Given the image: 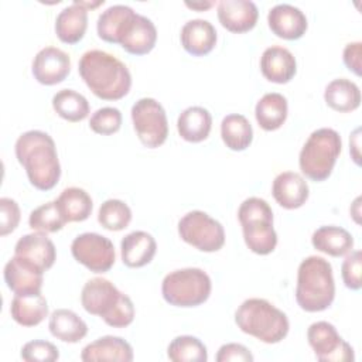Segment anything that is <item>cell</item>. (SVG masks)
Returning <instances> with one entry per match:
<instances>
[{"instance_id": "1", "label": "cell", "mask_w": 362, "mask_h": 362, "mask_svg": "<svg viewBox=\"0 0 362 362\" xmlns=\"http://www.w3.org/2000/svg\"><path fill=\"white\" fill-rule=\"evenodd\" d=\"M16 157L24 167L28 181L41 191L52 189L61 177V164L55 141L41 130H28L18 136Z\"/></svg>"}, {"instance_id": "2", "label": "cell", "mask_w": 362, "mask_h": 362, "mask_svg": "<svg viewBox=\"0 0 362 362\" xmlns=\"http://www.w3.org/2000/svg\"><path fill=\"white\" fill-rule=\"evenodd\" d=\"M78 71L92 93L103 100H119L132 88L129 68L115 55L102 49H89L82 54Z\"/></svg>"}, {"instance_id": "3", "label": "cell", "mask_w": 362, "mask_h": 362, "mask_svg": "<svg viewBox=\"0 0 362 362\" xmlns=\"http://www.w3.org/2000/svg\"><path fill=\"white\" fill-rule=\"evenodd\" d=\"M81 304L86 313L99 315L113 328H124L134 320V305L130 297L103 277H93L85 283Z\"/></svg>"}, {"instance_id": "4", "label": "cell", "mask_w": 362, "mask_h": 362, "mask_svg": "<svg viewBox=\"0 0 362 362\" xmlns=\"http://www.w3.org/2000/svg\"><path fill=\"white\" fill-rule=\"evenodd\" d=\"M335 297L332 266L321 256L305 257L297 270L296 301L301 310L318 313L327 310Z\"/></svg>"}, {"instance_id": "5", "label": "cell", "mask_w": 362, "mask_h": 362, "mask_svg": "<svg viewBox=\"0 0 362 362\" xmlns=\"http://www.w3.org/2000/svg\"><path fill=\"white\" fill-rule=\"evenodd\" d=\"M235 322L240 331L264 344H277L288 334L287 315L264 298H247L235 311Z\"/></svg>"}, {"instance_id": "6", "label": "cell", "mask_w": 362, "mask_h": 362, "mask_svg": "<svg viewBox=\"0 0 362 362\" xmlns=\"http://www.w3.org/2000/svg\"><path fill=\"white\" fill-rule=\"evenodd\" d=\"M342 140L337 130L321 127L314 130L304 143L298 165L301 173L313 181L327 180L341 154Z\"/></svg>"}, {"instance_id": "7", "label": "cell", "mask_w": 362, "mask_h": 362, "mask_svg": "<svg viewBox=\"0 0 362 362\" xmlns=\"http://www.w3.org/2000/svg\"><path fill=\"white\" fill-rule=\"evenodd\" d=\"M211 277L198 267L170 272L161 283L163 298L175 307H197L209 298Z\"/></svg>"}, {"instance_id": "8", "label": "cell", "mask_w": 362, "mask_h": 362, "mask_svg": "<svg viewBox=\"0 0 362 362\" xmlns=\"http://www.w3.org/2000/svg\"><path fill=\"white\" fill-rule=\"evenodd\" d=\"M180 238L201 252H218L225 243L221 222L204 211H191L178 221Z\"/></svg>"}, {"instance_id": "9", "label": "cell", "mask_w": 362, "mask_h": 362, "mask_svg": "<svg viewBox=\"0 0 362 362\" xmlns=\"http://www.w3.org/2000/svg\"><path fill=\"white\" fill-rule=\"evenodd\" d=\"M132 122L139 140L148 148L160 147L168 136L164 107L153 98H141L132 106Z\"/></svg>"}, {"instance_id": "10", "label": "cell", "mask_w": 362, "mask_h": 362, "mask_svg": "<svg viewBox=\"0 0 362 362\" xmlns=\"http://www.w3.org/2000/svg\"><path fill=\"white\" fill-rule=\"evenodd\" d=\"M74 259L93 273H106L116 260L115 246L112 240L95 232L78 235L71 243Z\"/></svg>"}, {"instance_id": "11", "label": "cell", "mask_w": 362, "mask_h": 362, "mask_svg": "<svg viewBox=\"0 0 362 362\" xmlns=\"http://www.w3.org/2000/svg\"><path fill=\"white\" fill-rule=\"evenodd\" d=\"M307 339L315 358L321 362H352L355 359L352 346L327 321L313 322L307 329Z\"/></svg>"}, {"instance_id": "12", "label": "cell", "mask_w": 362, "mask_h": 362, "mask_svg": "<svg viewBox=\"0 0 362 362\" xmlns=\"http://www.w3.org/2000/svg\"><path fill=\"white\" fill-rule=\"evenodd\" d=\"M31 71L37 82L48 86L57 85L69 75L71 58L57 47H45L35 54Z\"/></svg>"}, {"instance_id": "13", "label": "cell", "mask_w": 362, "mask_h": 362, "mask_svg": "<svg viewBox=\"0 0 362 362\" xmlns=\"http://www.w3.org/2000/svg\"><path fill=\"white\" fill-rule=\"evenodd\" d=\"M4 281L14 294L41 293L44 272L31 262L14 255L4 266Z\"/></svg>"}, {"instance_id": "14", "label": "cell", "mask_w": 362, "mask_h": 362, "mask_svg": "<svg viewBox=\"0 0 362 362\" xmlns=\"http://www.w3.org/2000/svg\"><path fill=\"white\" fill-rule=\"evenodd\" d=\"M267 23L273 34L283 40L301 38L308 27L305 14L296 6L280 3L269 10Z\"/></svg>"}, {"instance_id": "15", "label": "cell", "mask_w": 362, "mask_h": 362, "mask_svg": "<svg viewBox=\"0 0 362 362\" xmlns=\"http://www.w3.org/2000/svg\"><path fill=\"white\" fill-rule=\"evenodd\" d=\"M216 14L223 28L238 34L252 30L259 17L257 7L250 0H221Z\"/></svg>"}, {"instance_id": "16", "label": "cell", "mask_w": 362, "mask_h": 362, "mask_svg": "<svg viewBox=\"0 0 362 362\" xmlns=\"http://www.w3.org/2000/svg\"><path fill=\"white\" fill-rule=\"evenodd\" d=\"M14 255L31 262L42 272L51 269L57 259V250L52 240L42 232H33L21 236L16 243Z\"/></svg>"}, {"instance_id": "17", "label": "cell", "mask_w": 362, "mask_h": 362, "mask_svg": "<svg viewBox=\"0 0 362 362\" xmlns=\"http://www.w3.org/2000/svg\"><path fill=\"white\" fill-rule=\"evenodd\" d=\"M156 41L157 28L154 23L146 16L136 13V16L124 28L119 45H122L129 54L144 55L154 48Z\"/></svg>"}, {"instance_id": "18", "label": "cell", "mask_w": 362, "mask_h": 362, "mask_svg": "<svg viewBox=\"0 0 362 362\" xmlns=\"http://www.w3.org/2000/svg\"><path fill=\"white\" fill-rule=\"evenodd\" d=\"M272 194L280 206L297 209L307 202L310 189L303 175L294 171H283L274 178Z\"/></svg>"}, {"instance_id": "19", "label": "cell", "mask_w": 362, "mask_h": 362, "mask_svg": "<svg viewBox=\"0 0 362 362\" xmlns=\"http://www.w3.org/2000/svg\"><path fill=\"white\" fill-rule=\"evenodd\" d=\"M260 71L270 82L287 83L297 72V62L291 51L280 45H272L260 57Z\"/></svg>"}, {"instance_id": "20", "label": "cell", "mask_w": 362, "mask_h": 362, "mask_svg": "<svg viewBox=\"0 0 362 362\" xmlns=\"http://www.w3.org/2000/svg\"><path fill=\"white\" fill-rule=\"evenodd\" d=\"M180 40L188 54L202 57L214 49L218 35L212 23L204 18H194L182 25Z\"/></svg>"}, {"instance_id": "21", "label": "cell", "mask_w": 362, "mask_h": 362, "mask_svg": "<svg viewBox=\"0 0 362 362\" xmlns=\"http://www.w3.org/2000/svg\"><path fill=\"white\" fill-rule=\"evenodd\" d=\"M156 250V239L144 230L130 232L120 242L122 262L127 267L133 269L148 264L153 260Z\"/></svg>"}, {"instance_id": "22", "label": "cell", "mask_w": 362, "mask_h": 362, "mask_svg": "<svg viewBox=\"0 0 362 362\" xmlns=\"http://www.w3.org/2000/svg\"><path fill=\"white\" fill-rule=\"evenodd\" d=\"M81 359L83 362H95V361L130 362L133 361V349H132V345L123 338L105 335L88 344L81 352Z\"/></svg>"}, {"instance_id": "23", "label": "cell", "mask_w": 362, "mask_h": 362, "mask_svg": "<svg viewBox=\"0 0 362 362\" xmlns=\"http://www.w3.org/2000/svg\"><path fill=\"white\" fill-rule=\"evenodd\" d=\"M88 28V8L79 0L64 7L55 18V34L65 44L79 42Z\"/></svg>"}, {"instance_id": "24", "label": "cell", "mask_w": 362, "mask_h": 362, "mask_svg": "<svg viewBox=\"0 0 362 362\" xmlns=\"http://www.w3.org/2000/svg\"><path fill=\"white\" fill-rule=\"evenodd\" d=\"M246 246L256 255H269L276 249L277 233L273 218H256L240 222Z\"/></svg>"}, {"instance_id": "25", "label": "cell", "mask_w": 362, "mask_h": 362, "mask_svg": "<svg viewBox=\"0 0 362 362\" xmlns=\"http://www.w3.org/2000/svg\"><path fill=\"white\" fill-rule=\"evenodd\" d=\"M10 314L23 327H35L48 315V304L41 293L16 294L11 300Z\"/></svg>"}, {"instance_id": "26", "label": "cell", "mask_w": 362, "mask_h": 362, "mask_svg": "<svg viewBox=\"0 0 362 362\" xmlns=\"http://www.w3.org/2000/svg\"><path fill=\"white\" fill-rule=\"evenodd\" d=\"M134 16L136 11L126 4H113L107 7L98 17L96 31L99 38L106 42L119 44L124 28Z\"/></svg>"}, {"instance_id": "27", "label": "cell", "mask_w": 362, "mask_h": 362, "mask_svg": "<svg viewBox=\"0 0 362 362\" xmlns=\"http://www.w3.org/2000/svg\"><path fill=\"white\" fill-rule=\"evenodd\" d=\"M212 127V116L202 106H189L182 110L177 120L178 134L189 143L205 140Z\"/></svg>"}, {"instance_id": "28", "label": "cell", "mask_w": 362, "mask_h": 362, "mask_svg": "<svg viewBox=\"0 0 362 362\" xmlns=\"http://www.w3.org/2000/svg\"><path fill=\"white\" fill-rule=\"evenodd\" d=\"M311 243L318 252H322L332 257H339L352 250L354 238L346 229L341 226L327 225L314 230L311 236Z\"/></svg>"}, {"instance_id": "29", "label": "cell", "mask_w": 362, "mask_h": 362, "mask_svg": "<svg viewBox=\"0 0 362 362\" xmlns=\"http://www.w3.org/2000/svg\"><path fill=\"white\" fill-rule=\"evenodd\" d=\"M48 328L52 337L62 342L75 344L88 334L86 322L72 310L58 308L51 313Z\"/></svg>"}, {"instance_id": "30", "label": "cell", "mask_w": 362, "mask_h": 362, "mask_svg": "<svg viewBox=\"0 0 362 362\" xmlns=\"http://www.w3.org/2000/svg\"><path fill=\"white\" fill-rule=\"evenodd\" d=\"M324 100L335 112H352L361 105V90L355 82L337 78L325 86Z\"/></svg>"}, {"instance_id": "31", "label": "cell", "mask_w": 362, "mask_h": 362, "mask_svg": "<svg viewBox=\"0 0 362 362\" xmlns=\"http://www.w3.org/2000/svg\"><path fill=\"white\" fill-rule=\"evenodd\" d=\"M287 99L281 93L270 92L263 95L255 107V116L259 126L266 132L277 130L287 119Z\"/></svg>"}, {"instance_id": "32", "label": "cell", "mask_w": 362, "mask_h": 362, "mask_svg": "<svg viewBox=\"0 0 362 362\" xmlns=\"http://www.w3.org/2000/svg\"><path fill=\"white\" fill-rule=\"evenodd\" d=\"M55 202L66 222H82L88 219L93 208L90 195L79 187L65 188Z\"/></svg>"}, {"instance_id": "33", "label": "cell", "mask_w": 362, "mask_h": 362, "mask_svg": "<svg viewBox=\"0 0 362 362\" xmlns=\"http://www.w3.org/2000/svg\"><path fill=\"white\" fill-rule=\"evenodd\" d=\"M221 137L228 148L233 151H243L253 140V129L243 115L230 113L222 119Z\"/></svg>"}, {"instance_id": "34", "label": "cell", "mask_w": 362, "mask_h": 362, "mask_svg": "<svg viewBox=\"0 0 362 362\" xmlns=\"http://www.w3.org/2000/svg\"><path fill=\"white\" fill-rule=\"evenodd\" d=\"M52 107L57 115L68 122H81L89 115V102L74 89H61L52 96Z\"/></svg>"}, {"instance_id": "35", "label": "cell", "mask_w": 362, "mask_h": 362, "mask_svg": "<svg viewBox=\"0 0 362 362\" xmlns=\"http://www.w3.org/2000/svg\"><path fill=\"white\" fill-rule=\"evenodd\" d=\"M167 356L174 362H206V346L192 335H180L174 338L168 348Z\"/></svg>"}, {"instance_id": "36", "label": "cell", "mask_w": 362, "mask_h": 362, "mask_svg": "<svg viewBox=\"0 0 362 362\" xmlns=\"http://www.w3.org/2000/svg\"><path fill=\"white\" fill-rule=\"evenodd\" d=\"M65 223L66 221L62 216L55 201H49L37 206L34 211H31L28 218L30 228L33 230L42 232V233L58 232L64 228Z\"/></svg>"}, {"instance_id": "37", "label": "cell", "mask_w": 362, "mask_h": 362, "mask_svg": "<svg viewBox=\"0 0 362 362\" xmlns=\"http://www.w3.org/2000/svg\"><path fill=\"white\" fill-rule=\"evenodd\" d=\"M132 221V209L120 199H106L98 211V222L107 230H122Z\"/></svg>"}, {"instance_id": "38", "label": "cell", "mask_w": 362, "mask_h": 362, "mask_svg": "<svg viewBox=\"0 0 362 362\" xmlns=\"http://www.w3.org/2000/svg\"><path fill=\"white\" fill-rule=\"evenodd\" d=\"M120 126H122V113L119 109L110 107V106L98 109L90 116V120H89V127L95 133L103 134V136H109L119 132Z\"/></svg>"}, {"instance_id": "39", "label": "cell", "mask_w": 362, "mask_h": 362, "mask_svg": "<svg viewBox=\"0 0 362 362\" xmlns=\"http://www.w3.org/2000/svg\"><path fill=\"white\" fill-rule=\"evenodd\" d=\"M20 355L27 362H54L58 361L59 351L52 342L34 339L23 345Z\"/></svg>"}, {"instance_id": "40", "label": "cell", "mask_w": 362, "mask_h": 362, "mask_svg": "<svg viewBox=\"0 0 362 362\" xmlns=\"http://www.w3.org/2000/svg\"><path fill=\"white\" fill-rule=\"evenodd\" d=\"M361 270H362V252L351 250L346 253L345 260L342 262L341 276L344 284L351 290H359L362 287L361 281Z\"/></svg>"}, {"instance_id": "41", "label": "cell", "mask_w": 362, "mask_h": 362, "mask_svg": "<svg viewBox=\"0 0 362 362\" xmlns=\"http://www.w3.org/2000/svg\"><path fill=\"white\" fill-rule=\"evenodd\" d=\"M21 212L18 204L7 197L0 198V235L11 233L20 222Z\"/></svg>"}, {"instance_id": "42", "label": "cell", "mask_w": 362, "mask_h": 362, "mask_svg": "<svg viewBox=\"0 0 362 362\" xmlns=\"http://www.w3.org/2000/svg\"><path fill=\"white\" fill-rule=\"evenodd\" d=\"M215 359L216 362H252L253 355L245 345L229 342L219 348Z\"/></svg>"}, {"instance_id": "43", "label": "cell", "mask_w": 362, "mask_h": 362, "mask_svg": "<svg viewBox=\"0 0 362 362\" xmlns=\"http://www.w3.org/2000/svg\"><path fill=\"white\" fill-rule=\"evenodd\" d=\"M361 54H362V42H349L344 48V64L349 71H352L355 75L361 76Z\"/></svg>"}, {"instance_id": "44", "label": "cell", "mask_w": 362, "mask_h": 362, "mask_svg": "<svg viewBox=\"0 0 362 362\" xmlns=\"http://www.w3.org/2000/svg\"><path fill=\"white\" fill-rule=\"evenodd\" d=\"M185 6L192 8V10H198V11H204L209 7L214 6V1H185Z\"/></svg>"}]
</instances>
